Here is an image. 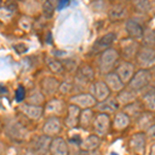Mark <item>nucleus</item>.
<instances>
[{
    "label": "nucleus",
    "mask_w": 155,
    "mask_h": 155,
    "mask_svg": "<svg viewBox=\"0 0 155 155\" xmlns=\"http://www.w3.org/2000/svg\"><path fill=\"white\" fill-rule=\"evenodd\" d=\"M119 56V52L113 48L102 51L98 59V69L101 74H106L113 71L118 64Z\"/></svg>",
    "instance_id": "1"
},
{
    "label": "nucleus",
    "mask_w": 155,
    "mask_h": 155,
    "mask_svg": "<svg viewBox=\"0 0 155 155\" xmlns=\"http://www.w3.org/2000/svg\"><path fill=\"white\" fill-rule=\"evenodd\" d=\"M153 80V72L150 69L140 68L134 74L130 81L127 83V88L134 90L136 92H140L145 90L149 86L151 81Z\"/></svg>",
    "instance_id": "2"
},
{
    "label": "nucleus",
    "mask_w": 155,
    "mask_h": 155,
    "mask_svg": "<svg viewBox=\"0 0 155 155\" xmlns=\"http://www.w3.org/2000/svg\"><path fill=\"white\" fill-rule=\"evenodd\" d=\"M134 61L141 68L151 69L155 63V51L153 47H147L141 45L134 57Z\"/></svg>",
    "instance_id": "3"
},
{
    "label": "nucleus",
    "mask_w": 155,
    "mask_h": 155,
    "mask_svg": "<svg viewBox=\"0 0 155 155\" xmlns=\"http://www.w3.org/2000/svg\"><path fill=\"white\" fill-rule=\"evenodd\" d=\"M5 134L14 142L21 143V142H24L27 140L29 131L27 127L23 125L20 121L11 120L5 125Z\"/></svg>",
    "instance_id": "4"
},
{
    "label": "nucleus",
    "mask_w": 155,
    "mask_h": 155,
    "mask_svg": "<svg viewBox=\"0 0 155 155\" xmlns=\"http://www.w3.org/2000/svg\"><path fill=\"white\" fill-rule=\"evenodd\" d=\"M111 117L107 114L98 113L94 116L93 122H92L91 128L93 129L94 134L99 137H106L111 129Z\"/></svg>",
    "instance_id": "5"
},
{
    "label": "nucleus",
    "mask_w": 155,
    "mask_h": 155,
    "mask_svg": "<svg viewBox=\"0 0 155 155\" xmlns=\"http://www.w3.org/2000/svg\"><path fill=\"white\" fill-rule=\"evenodd\" d=\"M76 71V84H74V87H83L85 85H90L94 81L95 71L93 67L89 64H82L80 67H78Z\"/></svg>",
    "instance_id": "6"
},
{
    "label": "nucleus",
    "mask_w": 155,
    "mask_h": 155,
    "mask_svg": "<svg viewBox=\"0 0 155 155\" xmlns=\"http://www.w3.org/2000/svg\"><path fill=\"white\" fill-rule=\"evenodd\" d=\"M140 47L141 45H140L139 41L129 38V37L122 39L120 41V55L125 61H131L136 57Z\"/></svg>",
    "instance_id": "7"
},
{
    "label": "nucleus",
    "mask_w": 155,
    "mask_h": 155,
    "mask_svg": "<svg viewBox=\"0 0 155 155\" xmlns=\"http://www.w3.org/2000/svg\"><path fill=\"white\" fill-rule=\"evenodd\" d=\"M51 139L46 134L35 136L30 142V151L35 155H47L49 152V146Z\"/></svg>",
    "instance_id": "8"
},
{
    "label": "nucleus",
    "mask_w": 155,
    "mask_h": 155,
    "mask_svg": "<svg viewBox=\"0 0 155 155\" xmlns=\"http://www.w3.org/2000/svg\"><path fill=\"white\" fill-rule=\"evenodd\" d=\"M147 147V136L143 131L134 134L129 140V149L134 155H145Z\"/></svg>",
    "instance_id": "9"
},
{
    "label": "nucleus",
    "mask_w": 155,
    "mask_h": 155,
    "mask_svg": "<svg viewBox=\"0 0 155 155\" xmlns=\"http://www.w3.org/2000/svg\"><path fill=\"white\" fill-rule=\"evenodd\" d=\"M69 104H74L78 107H80L81 110L84 109H92L93 107H95V104H97V101H95L93 96L89 93H85V92H81V93H77L74 94L69 97L68 99Z\"/></svg>",
    "instance_id": "10"
},
{
    "label": "nucleus",
    "mask_w": 155,
    "mask_h": 155,
    "mask_svg": "<svg viewBox=\"0 0 155 155\" xmlns=\"http://www.w3.org/2000/svg\"><path fill=\"white\" fill-rule=\"evenodd\" d=\"M62 127H63V123L61 119L56 116H51L45 121L42 125V132L50 137H54L61 132Z\"/></svg>",
    "instance_id": "11"
},
{
    "label": "nucleus",
    "mask_w": 155,
    "mask_h": 155,
    "mask_svg": "<svg viewBox=\"0 0 155 155\" xmlns=\"http://www.w3.org/2000/svg\"><path fill=\"white\" fill-rule=\"evenodd\" d=\"M89 93L97 102L104 101L111 95V91L104 81H93L89 85Z\"/></svg>",
    "instance_id": "12"
},
{
    "label": "nucleus",
    "mask_w": 155,
    "mask_h": 155,
    "mask_svg": "<svg viewBox=\"0 0 155 155\" xmlns=\"http://www.w3.org/2000/svg\"><path fill=\"white\" fill-rule=\"evenodd\" d=\"M115 72L118 74L124 85H126L130 81V79L134 76V74L136 72V66L131 61H123L121 63L117 64V66L115 67Z\"/></svg>",
    "instance_id": "13"
},
{
    "label": "nucleus",
    "mask_w": 155,
    "mask_h": 155,
    "mask_svg": "<svg viewBox=\"0 0 155 155\" xmlns=\"http://www.w3.org/2000/svg\"><path fill=\"white\" fill-rule=\"evenodd\" d=\"M60 82L55 77H45L39 82L41 92L45 96H53L58 92Z\"/></svg>",
    "instance_id": "14"
},
{
    "label": "nucleus",
    "mask_w": 155,
    "mask_h": 155,
    "mask_svg": "<svg viewBox=\"0 0 155 155\" xmlns=\"http://www.w3.org/2000/svg\"><path fill=\"white\" fill-rule=\"evenodd\" d=\"M49 155H69L68 144L62 137H54L51 139L49 146Z\"/></svg>",
    "instance_id": "15"
},
{
    "label": "nucleus",
    "mask_w": 155,
    "mask_h": 155,
    "mask_svg": "<svg viewBox=\"0 0 155 155\" xmlns=\"http://www.w3.org/2000/svg\"><path fill=\"white\" fill-rule=\"evenodd\" d=\"M19 110L26 118H28L29 120H32V121H37V120L41 119V116L44 115V107L29 104H26V102L20 104Z\"/></svg>",
    "instance_id": "16"
},
{
    "label": "nucleus",
    "mask_w": 155,
    "mask_h": 155,
    "mask_svg": "<svg viewBox=\"0 0 155 155\" xmlns=\"http://www.w3.org/2000/svg\"><path fill=\"white\" fill-rule=\"evenodd\" d=\"M116 41V34L114 32H109L104 35L101 36L99 38L96 39V41L92 46V52L93 54H98L104 50L111 48V46Z\"/></svg>",
    "instance_id": "17"
},
{
    "label": "nucleus",
    "mask_w": 155,
    "mask_h": 155,
    "mask_svg": "<svg viewBox=\"0 0 155 155\" xmlns=\"http://www.w3.org/2000/svg\"><path fill=\"white\" fill-rule=\"evenodd\" d=\"M80 113H81L80 107L69 104L66 107V117L64 119L63 125H65L67 128H76L79 126Z\"/></svg>",
    "instance_id": "18"
},
{
    "label": "nucleus",
    "mask_w": 155,
    "mask_h": 155,
    "mask_svg": "<svg viewBox=\"0 0 155 155\" xmlns=\"http://www.w3.org/2000/svg\"><path fill=\"white\" fill-rule=\"evenodd\" d=\"M119 107H120V104H118V101H117L116 97H112L111 95L107 97V98L97 102L95 104L96 110L99 113H104L107 115H111L115 113V112H117Z\"/></svg>",
    "instance_id": "19"
},
{
    "label": "nucleus",
    "mask_w": 155,
    "mask_h": 155,
    "mask_svg": "<svg viewBox=\"0 0 155 155\" xmlns=\"http://www.w3.org/2000/svg\"><path fill=\"white\" fill-rule=\"evenodd\" d=\"M125 31L129 38L140 41L142 38V36H143L144 28L137 20L128 19L125 22Z\"/></svg>",
    "instance_id": "20"
},
{
    "label": "nucleus",
    "mask_w": 155,
    "mask_h": 155,
    "mask_svg": "<svg viewBox=\"0 0 155 155\" xmlns=\"http://www.w3.org/2000/svg\"><path fill=\"white\" fill-rule=\"evenodd\" d=\"M64 111H66V107L64 104V102L60 101L58 98H53L50 101L46 104V106L44 107V114H48L51 116H56L58 117L59 115H61Z\"/></svg>",
    "instance_id": "21"
},
{
    "label": "nucleus",
    "mask_w": 155,
    "mask_h": 155,
    "mask_svg": "<svg viewBox=\"0 0 155 155\" xmlns=\"http://www.w3.org/2000/svg\"><path fill=\"white\" fill-rule=\"evenodd\" d=\"M101 144V137H99L96 134H89L86 139L82 140L81 143H80L79 147L82 151L84 152H92V151H95L99 148Z\"/></svg>",
    "instance_id": "22"
},
{
    "label": "nucleus",
    "mask_w": 155,
    "mask_h": 155,
    "mask_svg": "<svg viewBox=\"0 0 155 155\" xmlns=\"http://www.w3.org/2000/svg\"><path fill=\"white\" fill-rule=\"evenodd\" d=\"M137 126L141 131L146 132L151 126L154 125V114L153 112L144 111L137 117Z\"/></svg>",
    "instance_id": "23"
},
{
    "label": "nucleus",
    "mask_w": 155,
    "mask_h": 155,
    "mask_svg": "<svg viewBox=\"0 0 155 155\" xmlns=\"http://www.w3.org/2000/svg\"><path fill=\"white\" fill-rule=\"evenodd\" d=\"M104 83L107 86V88L110 89V91L113 92H119L120 90H122L125 87L123 82L120 80L118 74L115 71H111L109 74H104Z\"/></svg>",
    "instance_id": "24"
},
{
    "label": "nucleus",
    "mask_w": 155,
    "mask_h": 155,
    "mask_svg": "<svg viewBox=\"0 0 155 155\" xmlns=\"http://www.w3.org/2000/svg\"><path fill=\"white\" fill-rule=\"evenodd\" d=\"M117 93H118L116 96L117 101H118L119 104H123V106H126V104H130V102L137 101L139 98L137 92L129 88H125V87L122 90H120L119 92H117Z\"/></svg>",
    "instance_id": "25"
},
{
    "label": "nucleus",
    "mask_w": 155,
    "mask_h": 155,
    "mask_svg": "<svg viewBox=\"0 0 155 155\" xmlns=\"http://www.w3.org/2000/svg\"><path fill=\"white\" fill-rule=\"evenodd\" d=\"M107 15H109V19L111 21L123 20L127 16V7L122 3H116L109 9Z\"/></svg>",
    "instance_id": "26"
},
{
    "label": "nucleus",
    "mask_w": 155,
    "mask_h": 155,
    "mask_svg": "<svg viewBox=\"0 0 155 155\" xmlns=\"http://www.w3.org/2000/svg\"><path fill=\"white\" fill-rule=\"evenodd\" d=\"M145 111L144 107H143V104H142L141 101H139V98L137 99V101L130 102V104H126V106L123 107V113H125L127 116L129 117V118H132V117H134V118H137V116H139L141 113H143Z\"/></svg>",
    "instance_id": "27"
},
{
    "label": "nucleus",
    "mask_w": 155,
    "mask_h": 155,
    "mask_svg": "<svg viewBox=\"0 0 155 155\" xmlns=\"http://www.w3.org/2000/svg\"><path fill=\"white\" fill-rule=\"evenodd\" d=\"M94 119V112L92 109L81 110L79 117V127L83 129H89L92 126V122Z\"/></svg>",
    "instance_id": "28"
},
{
    "label": "nucleus",
    "mask_w": 155,
    "mask_h": 155,
    "mask_svg": "<svg viewBox=\"0 0 155 155\" xmlns=\"http://www.w3.org/2000/svg\"><path fill=\"white\" fill-rule=\"evenodd\" d=\"M131 119L123 112H118L114 117L113 126L117 131H122L130 125Z\"/></svg>",
    "instance_id": "29"
},
{
    "label": "nucleus",
    "mask_w": 155,
    "mask_h": 155,
    "mask_svg": "<svg viewBox=\"0 0 155 155\" xmlns=\"http://www.w3.org/2000/svg\"><path fill=\"white\" fill-rule=\"evenodd\" d=\"M141 101H142V104H143L145 111L153 112L154 113V110H155V91H154L153 87L144 92L143 95H142Z\"/></svg>",
    "instance_id": "30"
},
{
    "label": "nucleus",
    "mask_w": 155,
    "mask_h": 155,
    "mask_svg": "<svg viewBox=\"0 0 155 155\" xmlns=\"http://www.w3.org/2000/svg\"><path fill=\"white\" fill-rule=\"evenodd\" d=\"M45 96L44 94L41 92V90L33 89L30 91V93L27 95L26 94V104H34V106H41L42 104H45Z\"/></svg>",
    "instance_id": "31"
},
{
    "label": "nucleus",
    "mask_w": 155,
    "mask_h": 155,
    "mask_svg": "<svg viewBox=\"0 0 155 155\" xmlns=\"http://www.w3.org/2000/svg\"><path fill=\"white\" fill-rule=\"evenodd\" d=\"M57 5H58V1L57 0H44L41 4L42 15L47 19L53 18L55 12L57 9Z\"/></svg>",
    "instance_id": "32"
},
{
    "label": "nucleus",
    "mask_w": 155,
    "mask_h": 155,
    "mask_svg": "<svg viewBox=\"0 0 155 155\" xmlns=\"http://www.w3.org/2000/svg\"><path fill=\"white\" fill-rule=\"evenodd\" d=\"M134 8L142 14H148L153 9V4L151 0H134Z\"/></svg>",
    "instance_id": "33"
},
{
    "label": "nucleus",
    "mask_w": 155,
    "mask_h": 155,
    "mask_svg": "<svg viewBox=\"0 0 155 155\" xmlns=\"http://www.w3.org/2000/svg\"><path fill=\"white\" fill-rule=\"evenodd\" d=\"M47 65L53 74H59L64 71L62 62L56 58H47Z\"/></svg>",
    "instance_id": "34"
},
{
    "label": "nucleus",
    "mask_w": 155,
    "mask_h": 155,
    "mask_svg": "<svg viewBox=\"0 0 155 155\" xmlns=\"http://www.w3.org/2000/svg\"><path fill=\"white\" fill-rule=\"evenodd\" d=\"M142 41H143V46L147 47H153L154 48V42H155V32L154 29H144L143 36H142Z\"/></svg>",
    "instance_id": "35"
},
{
    "label": "nucleus",
    "mask_w": 155,
    "mask_h": 155,
    "mask_svg": "<svg viewBox=\"0 0 155 155\" xmlns=\"http://www.w3.org/2000/svg\"><path fill=\"white\" fill-rule=\"evenodd\" d=\"M74 90V86L71 82H62L59 85L58 88V92L62 95H67V94H71L72 91Z\"/></svg>",
    "instance_id": "36"
},
{
    "label": "nucleus",
    "mask_w": 155,
    "mask_h": 155,
    "mask_svg": "<svg viewBox=\"0 0 155 155\" xmlns=\"http://www.w3.org/2000/svg\"><path fill=\"white\" fill-rule=\"evenodd\" d=\"M62 62V65H63V68H64V71H77V64L74 60H71V59H67V60H63Z\"/></svg>",
    "instance_id": "37"
},
{
    "label": "nucleus",
    "mask_w": 155,
    "mask_h": 155,
    "mask_svg": "<svg viewBox=\"0 0 155 155\" xmlns=\"http://www.w3.org/2000/svg\"><path fill=\"white\" fill-rule=\"evenodd\" d=\"M16 101L18 102H22L26 97V90L23 86H19L16 90Z\"/></svg>",
    "instance_id": "38"
},
{
    "label": "nucleus",
    "mask_w": 155,
    "mask_h": 155,
    "mask_svg": "<svg viewBox=\"0 0 155 155\" xmlns=\"http://www.w3.org/2000/svg\"><path fill=\"white\" fill-rule=\"evenodd\" d=\"M68 2H69V0H59L57 7H58V8H63V7H65L66 5H68Z\"/></svg>",
    "instance_id": "39"
},
{
    "label": "nucleus",
    "mask_w": 155,
    "mask_h": 155,
    "mask_svg": "<svg viewBox=\"0 0 155 155\" xmlns=\"http://www.w3.org/2000/svg\"><path fill=\"white\" fill-rule=\"evenodd\" d=\"M89 155H101V154L99 153V151H97V150H95V151L89 152Z\"/></svg>",
    "instance_id": "40"
},
{
    "label": "nucleus",
    "mask_w": 155,
    "mask_h": 155,
    "mask_svg": "<svg viewBox=\"0 0 155 155\" xmlns=\"http://www.w3.org/2000/svg\"><path fill=\"white\" fill-rule=\"evenodd\" d=\"M154 149H155V146L154 145H152L151 149H150V154L149 155H154Z\"/></svg>",
    "instance_id": "41"
},
{
    "label": "nucleus",
    "mask_w": 155,
    "mask_h": 155,
    "mask_svg": "<svg viewBox=\"0 0 155 155\" xmlns=\"http://www.w3.org/2000/svg\"><path fill=\"white\" fill-rule=\"evenodd\" d=\"M4 151V146H3V143H0V153Z\"/></svg>",
    "instance_id": "42"
},
{
    "label": "nucleus",
    "mask_w": 155,
    "mask_h": 155,
    "mask_svg": "<svg viewBox=\"0 0 155 155\" xmlns=\"http://www.w3.org/2000/svg\"><path fill=\"white\" fill-rule=\"evenodd\" d=\"M25 155H35V154H33V153H32V152L29 150V151H27V152H26V154H25Z\"/></svg>",
    "instance_id": "43"
},
{
    "label": "nucleus",
    "mask_w": 155,
    "mask_h": 155,
    "mask_svg": "<svg viewBox=\"0 0 155 155\" xmlns=\"http://www.w3.org/2000/svg\"><path fill=\"white\" fill-rule=\"evenodd\" d=\"M2 3H3V0H0V7H1V5H2Z\"/></svg>",
    "instance_id": "44"
},
{
    "label": "nucleus",
    "mask_w": 155,
    "mask_h": 155,
    "mask_svg": "<svg viewBox=\"0 0 155 155\" xmlns=\"http://www.w3.org/2000/svg\"><path fill=\"white\" fill-rule=\"evenodd\" d=\"M111 155H117V154H116V153H115V152H113V153H112Z\"/></svg>",
    "instance_id": "45"
},
{
    "label": "nucleus",
    "mask_w": 155,
    "mask_h": 155,
    "mask_svg": "<svg viewBox=\"0 0 155 155\" xmlns=\"http://www.w3.org/2000/svg\"><path fill=\"white\" fill-rule=\"evenodd\" d=\"M0 124H1V122H0Z\"/></svg>",
    "instance_id": "46"
}]
</instances>
